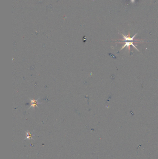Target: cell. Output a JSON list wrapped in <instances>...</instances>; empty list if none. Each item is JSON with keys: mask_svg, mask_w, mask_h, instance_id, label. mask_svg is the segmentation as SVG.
<instances>
[{"mask_svg": "<svg viewBox=\"0 0 158 159\" xmlns=\"http://www.w3.org/2000/svg\"><path fill=\"white\" fill-rule=\"evenodd\" d=\"M133 42H126L125 43V44L123 45V47L121 48V50H123V48H125V47H127L128 48V50H129V51H130V46L131 45H132V46H133L138 51H139V50L138 49V48L133 45Z\"/></svg>", "mask_w": 158, "mask_h": 159, "instance_id": "1", "label": "cell"}, {"mask_svg": "<svg viewBox=\"0 0 158 159\" xmlns=\"http://www.w3.org/2000/svg\"><path fill=\"white\" fill-rule=\"evenodd\" d=\"M122 35L123 36V39L121 40V41H133L134 40V38L136 36V35H137V34H135L132 37H130V34H128V35H127V36L124 35L123 34H122Z\"/></svg>", "mask_w": 158, "mask_h": 159, "instance_id": "2", "label": "cell"}]
</instances>
